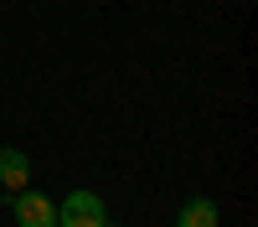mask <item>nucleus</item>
<instances>
[{
  "label": "nucleus",
  "instance_id": "nucleus-1",
  "mask_svg": "<svg viewBox=\"0 0 258 227\" xmlns=\"http://www.w3.org/2000/svg\"><path fill=\"white\" fill-rule=\"evenodd\" d=\"M103 222H109V201L88 186H78L57 201V227H103Z\"/></svg>",
  "mask_w": 258,
  "mask_h": 227
},
{
  "label": "nucleus",
  "instance_id": "nucleus-2",
  "mask_svg": "<svg viewBox=\"0 0 258 227\" xmlns=\"http://www.w3.org/2000/svg\"><path fill=\"white\" fill-rule=\"evenodd\" d=\"M11 206V222L16 227H57V201L47 191H31V186H21V191L6 196Z\"/></svg>",
  "mask_w": 258,
  "mask_h": 227
},
{
  "label": "nucleus",
  "instance_id": "nucleus-3",
  "mask_svg": "<svg viewBox=\"0 0 258 227\" xmlns=\"http://www.w3.org/2000/svg\"><path fill=\"white\" fill-rule=\"evenodd\" d=\"M0 186H6V196L21 191V186H31V155H26V150L0 144Z\"/></svg>",
  "mask_w": 258,
  "mask_h": 227
},
{
  "label": "nucleus",
  "instance_id": "nucleus-4",
  "mask_svg": "<svg viewBox=\"0 0 258 227\" xmlns=\"http://www.w3.org/2000/svg\"><path fill=\"white\" fill-rule=\"evenodd\" d=\"M176 227H222V212L212 196H186L176 212Z\"/></svg>",
  "mask_w": 258,
  "mask_h": 227
},
{
  "label": "nucleus",
  "instance_id": "nucleus-5",
  "mask_svg": "<svg viewBox=\"0 0 258 227\" xmlns=\"http://www.w3.org/2000/svg\"><path fill=\"white\" fill-rule=\"evenodd\" d=\"M103 227H124V222H103Z\"/></svg>",
  "mask_w": 258,
  "mask_h": 227
}]
</instances>
